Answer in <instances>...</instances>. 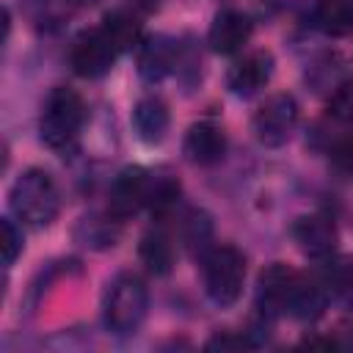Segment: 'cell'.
<instances>
[{
  "label": "cell",
  "instance_id": "6da1fadb",
  "mask_svg": "<svg viewBox=\"0 0 353 353\" xmlns=\"http://www.w3.org/2000/svg\"><path fill=\"white\" fill-rule=\"evenodd\" d=\"M8 204H11V212L22 223L33 229H44L55 221L61 210V193L50 171L28 168L14 179L8 190Z\"/></svg>",
  "mask_w": 353,
  "mask_h": 353
},
{
  "label": "cell",
  "instance_id": "7a4b0ae2",
  "mask_svg": "<svg viewBox=\"0 0 353 353\" xmlns=\"http://www.w3.org/2000/svg\"><path fill=\"white\" fill-rule=\"evenodd\" d=\"M149 312V290L138 273H119L102 301V320L105 328L116 336H132Z\"/></svg>",
  "mask_w": 353,
  "mask_h": 353
},
{
  "label": "cell",
  "instance_id": "3957f363",
  "mask_svg": "<svg viewBox=\"0 0 353 353\" xmlns=\"http://www.w3.org/2000/svg\"><path fill=\"white\" fill-rule=\"evenodd\" d=\"M83 121H85L83 97L74 88L55 85L44 99L41 119H39V135L50 149L63 152L77 141Z\"/></svg>",
  "mask_w": 353,
  "mask_h": 353
},
{
  "label": "cell",
  "instance_id": "277c9868",
  "mask_svg": "<svg viewBox=\"0 0 353 353\" xmlns=\"http://www.w3.org/2000/svg\"><path fill=\"white\" fill-rule=\"evenodd\" d=\"M201 279L207 298L226 309L237 303L243 284H245V256L234 245H215L204 254L201 262Z\"/></svg>",
  "mask_w": 353,
  "mask_h": 353
},
{
  "label": "cell",
  "instance_id": "5b68a950",
  "mask_svg": "<svg viewBox=\"0 0 353 353\" xmlns=\"http://www.w3.org/2000/svg\"><path fill=\"white\" fill-rule=\"evenodd\" d=\"M295 124H298V102L292 94L268 97L251 119L256 141L262 146H270V149L284 146L290 141V135L295 132Z\"/></svg>",
  "mask_w": 353,
  "mask_h": 353
},
{
  "label": "cell",
  "instance_id": "8992f818",
  "mask_svg": "<svg viewBox=\"0 0 353 353\" xmlns=\"http://www.w3.org/2000/svg\"><path fill=\"white\" fill-rule=\"evenodd\" d=\"M116 55L119 52L110 44V39L102 33V28H91V30H83L72 41L69 63H72L74 74L88 77V80H97V77H102V74L110 72V66L116 63Z\"/></svg>",
  "mask_w": 353,
  "mask_h": 353
},
{
  "label": "cell",
  "instance_id": "52a82bcc",
  "mask_svg": "<svg viewBox=\"0 0 353 353\" xmlns=\"http://www.w3.org/2000/svg\"><path fill=\"white\" fill-rule=\"evenodd\" d=\"M301 281V273L292 270L284 262H273L268 265L259 279H256V306L259 312H265L268 317L276 314H290V303H292V292Z\"/></svg>",
  "mask_w": 353,
  "mask_h": 353
},
{
  "label": "cell",
  "instance_id": "ba28073f",
  "mask_svg": "<svg viewBox=\"0 0 353 353\" xmlns=\"http://www.w3.org/2000/svg\"><path fill=\"white\" fill-rule=\"evenodd\" d=\"M270 74H273V55L268 50H254L232 63V69L226 74V85L234 97L248 99L268 85Z\"/></svg>",
  "mask_w": 353,
  "mask_h": 353
},
{
  "label": "cell",
  "instance_id": "9c48e42d",
  "mask_svg": "<svg viewBox=\"0 0 353 353\" xmlns=\"http://www.w3.org/2000/svg\"><path fill=\"white\" fill-rule=\"evenodd\" d=\"M182 152L199 168L218 165L223 160V154H226V132L215 121H196L185 132Z\"/></svg>",
  "mask_w": 353,
  "mask_h": 353
},
{
  "label": "cell",
  "instance_id": "30bf717a",
  "mask_svg": "<svg viewBox=\"0 0 353 353\" xmlns=\"http://www.w3.org/2000/svg\"><path fill=\"white\" fill-rule=\"evenodd\" d=\"M292 237L309 259H328L336 251L339 234L328 215H301L292 223Z\"/></svg>",
  "mask_w": 353,
  "mask_h": 353
},
{
  "label": "cell",
  "instance_id": "8fae6325",
  "mask_svg": "<svg viewBox=\"0 0 353 353\" xmlns=\"http://www.w3.org/2000/svg\"><path fill=\"white\" fill-rule=\"evenodd\" d=\"M146 188H149V171L141 165H130L119 171V176L110 185V210L119 221L130 218L141 207H146Z\"/></svg>",
  "mask_w": 353,
  "mask_h": 353
},
{
  "label": "cell",
  "instance_id": "7c38bea8",
  "mask_svg": "<svg viewBox=\"0 0 353 353\" xmlns=\"http://www.w3.org/2000/svg\"><path fill=\"white\" fill-rule=\"evenodd\" d=\"M251 30H254V25H251L248 14H243L237 8H223L212 19L210 33H207V41H210V47L215 52L234 55V52H240L248 44Z\"/></svg>",
  "mask_w": 353,
  "mask_h": 353
},
{
  "label": "cell",
  "instance_id": "4fadbf2b",
  "mask_svg": "<svg viewBox=\"0 0 353 353\" xmlns=\"http://www.w3.org/2000/svg\"><path fill=\"white\" fill-rule=\"evenodd\" d=\"M176 58H179V47L171 36L154 33L149 39L141 41L138 47V74L146 83H160L165 74H171L176 69Z\"/></svg>",
  "mask_w": 353,
  "mask_h": 353
},
{
  "label": "cell",
  "instance_id": "5bb4252c",
  "mask_svg": "<svg viewBox=\"0 0 353 353\" xmlns=\"http://www.w3.org/2000/svg\"><path fill=\"white\" fill-rule=\"evenodd\" d=\"M171 124L168 116V105L160 97H141L132 108V130L138 135V141H143L146 146H154L165 138Z\"/></svg>",
  "mask_w": 353,
  "mask_h": 353
},
{
  "label": "cell",
  "instance_id": "9a60e30c",
  "mask_svg": "<svg viewBox=\"0 0 353 353\" xmlns=\"http://www.w3.org/2000/svg\"><path fill=\"white\" fill-rule=\"evenodd\" d=\"M138 256L152 276H168L174 268V245L163 229H149L138 243Z\"/></svg>",
  "mask_w": 353,
  "mask_h": 353
},
{
  "label": "cell",
  "instance_id": "2e32d148",
  "mask_svg": "<svg viewBox=\"0 0 353 353\" xmlns=\"http://www.w3.org/2000/svg\"><path fill=\"white\" fill-rule=\"evenodd\" d=\"M102 33L110 39V44L116 47V52H130L138 50L143 41V30L141 22L130 14V11H108L102 17Z\"/></svg>",
  "mask_w": 353,
  "mask_h": 353
},
{
  "label": "cell",
  "instance_id": "e0dca14e",
  "mask_svg": "<svg viewBox=\"0 0 353 353\" xmlns=\"http://www.w3.org/2000/svg\"><path fill=\"white\" fill-rule=\"evenodd\" d=\"M314 25L325 36H347L353 30V3L350 0H317Z\"/></svg>",
  "mask_w": 353,
  "mask_h": 353
},
{
  "label": "cell",
  "instance_id": "ac0fdd59",
  "mask_svg": "<svg viewBox=\"0 0 353 353\" xmlns=\"http://www.w3.org/2000/svg\"><path fill=\"white\" fill-rule=\"evenodd\" d=\"M179 179L168 171H149V188H146V207L152 212H168L179 199Z\"/></svg>",
  "mask_w": 353,
  "mask_h": 353
},
{
  "label": "cell",
  "instance_id": "d6986e66",
  "mask_svg": "<svg viewBox=\"0 0 353 353\" xmlns=\"http://www.w3.org/2000/svg\"><path fill=\"white\" fill-rule=\"evenodd\" d=\"M116 223H119V218L113 212H108V218H97V215L83 218L77 226V240L83 245H91V248H108L119 237Z\"/></svg>",
  "mask_w": 353,
  "mask_h": 353
},
{
  "label": "cell",
  "instance_id": "ffe728a7",
  "mask_svg": "<svg viewBox=\"0 0 353 353\" xmlns=\"http://www.w3.org/2000/svg\"><path fill=\"white\" fill-rule=\"evenodd\" d=\"M325 306V292L320 284L309 281L306 276H301L295 292H292V303H290V314L298 320H314Z\"/></svg>",
  "mask_w": 353,
  "mask_h": 353
},
{
  "label": "cell",
  "instance_id": "44dd1931",
  "mask_svg": "<svg viewBox=\"0 0 353 353\" xmlns=\"http://www.w3.org/2000/svg\"><path fill=\"white\" fill-rule=\"evenodd\" d=\"M179 234L185 240V245L190 251H199V248H207L210 237H212V221L204 210H188L182 218H179Z\"/></svg>",
  "mask_w": 353,
  "mask_h": 353
},
{
  "label": "cell",
  "instance_id": "7402d4cb",
  "mask_svg": "<svg viewBox=\"0 0 353 353\" xmlns=\"http://www.w3.org/2000/svg\"><path fill=\"white\" fill-rule=\"evenodd\" d=\"M328 113L342 124H353V80H342L331 91Z\"/></svg>",
  "mask_w": 353,
  "mask_h": 353
},
{
  "label": "cell",
  "instance_id": "603a6c76",
  "mask_svg": "<svg viewBox=\"0 0 353 353\" xmlns=\"http://www.w3.org/2000/svg\"><path fill=\"white\" fill-rule=\"evenodd\" d=\"M331 287H334V292L347 306H353V256H342V259L334 262V268H331Z\"/></svg>",
  "mask_w": 353,
  "mask_h": 353
},
{
  "label": "cell",
  "instance_id": "cb8c5ba5",
  "mask_svg": "<svg viewBox=\"0 0 353 353\" xmlns=\"http://www.w3.org/2000/svg\"><path fill=\"white\" fill-rule=\"evenodd\" d=\"M19 254H22V232L14 226L11 218H3V262H6V268H11Z\"/></svg>",
  "mask_w": 353,
  "mask_h": 353
},
{
  "label": "cell",
  "instance_id": "d4e9b609",
  "mask_svg": "<svg viewBox=\"0 0 353 353\" xmlns=\"http://www.w3.org/2000/svg\"><path fill=\"white\" fill-rule=\"evenodd\" d=\"M245 345V339L243 336H232V334H218L215 339H210L207 342V347L212 350V347H221V350H229V347H243Z\"/></svg>",
  "mask_w": 353,
  "mask_h": 353
},
{
  "label": "cell",
  "instance_id": "484cf974",
  "mask_svg": "<svg viewBox=\"0 0 353 353\" xmlns=\"http://www.w3.org/2000/svg\"><path fill=\"white\" fill-rule=\"evenodd\" d=\"M132 8H138V11H143V14H149V11H154L157 6H160V0H127Z\"/></svg>",
  "mask_w": 353,
  "mask_h": 353
}]
</instances>
